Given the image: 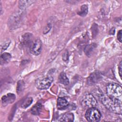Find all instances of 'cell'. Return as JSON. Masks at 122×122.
<instances>
[{"label":"cell","mask_w":122,"mask_h":122,"mask_svg":"<svg viewBox=\"0 0 122 122\" xmlns=\"http://www.w3.org/2000/svg\"><path fill=\"white\" fill-rule=\"evenodd\" d=\"M88 12V8L87 5H83L81 7V10L78 12V14L82 17L85 16Z\"/></svg>","instance_id":"cell-16"},{"label":"cell","mask_w":122,"mask_h":122,"mask_svg":"<svg viewBox=\"0 0 122 122\" xmlns=\"http://www.w3.org/2000/svg\"><path fill=\"white\" fill-rule=\"evenodd\" d=\"M11 58V55L9 53L4 52L0 56V64L1 65L6 64L9 62Z\"/></svg>","instance_id":"cell-13"},{"label":"cell","mask_w":122,"mask_h":122,"mask_svg":"<svg viewBox=\"0 0 122 122\" xmlns=\"http://www.w3.org/2000/svg\"><path fill=\"white\" fill-rule=\"evenodd\" d=\"M96 45L95 43H92L86 46L84 49V52L85 54L88 56H90L93 53L94 50L96 48Z\"/></svg>","instance_id":"cell-15"},{"label":"cell","mask_w":122,"mask_h":122,"mask_svg":"<svg viewBox=\"0 0 122 122\" xmlns=\"http://www.w3.org/2000/svg\"><path fill=\"white\" fill-rule=\"evenodd\" d=\"M86 119L90 122H96L101 118V113L99 110L95 107H92L87 109L85 114Z\"/></svg>","instance_id":"cell-3"},{"label":"cell","mask_w":122,"mask_h":122,"mask_svg":"<svg viewBox=\"0 0 122 122\" xmlns=\"http://www.w3.org/2000/svg\"><path fill=\"white\" fill-rule=\"evenodd\" d=\"M62 59L64 61H67L68 60V52L67 51H66V52L63 53L62 56Z\"/></svg>","instance_id":"cell-22"},{"label":"cell","mask_w":122,"mask_h":122,"mask_svg":"<svg viewBox=\"0 0 122 122\" xmlns=\"http://www.w3.org/2000/svg\"><path fill=\"white\" fill-rule=\"evenodd\" d=\"M118 69H119V75L121 77V78H122V61H120L119 65L118 66Z\"/></svg>","instance_id":"cell-20"},{"label":"cell","mask_w":122,"mask_h":122,"mask_svg":"<svg viewBox=\"0 0 122 122\" xmlns=\"http://www.w3.org/2000/svg\"><path fill=\"white\" fill-rule=\"evenodd\" d=\"M42 50V42L40 39L36 40L30 46L31 53L34 55H39Z\"/></svg>","instance_id":"cell-6"},{"label":"cell","mask_w":122,"mask_h":122,"mask_svg":"<svg viewBox=\"0 0 122 122\" xmlns=\"http://www.w3.org/2000/svg\"><path fill=\"white\" fill-rule=\"evenodd\" d=\"M106 93L109 97L122 101V89L120 85L114 83H109L106 88Z\"/></svg>","instance_id":"cell-2"},{"label":"cell","mask_w":122,"mask_h":122,"mask_svg":"<svg viewBox=\"0 0 122 122\" xmlns=\"http://www.w3.org/2000/svg\"><path fill=\"white\" fill-rule=\"evenodd\" d=\"M60 83L64 85H67L69 83V80L66 74L64 72H61L58 78Z\"/></svg>","instance_id":"cell-12"},{"label":"cell","mask_w":122,"mask_h":122,"mask_svg":"<svg viewBox=\"0 0 122 122\" xmlns=\"http://www.w3.org/2000/svg\"><path fill=\"white\" fill-rule=\"evenodd\" d=\"M102 78V75L99 71H96L90 74L89 76L87 81L89 85H92L97 83Z\"/></svg>","instance_id":"cell-7"},{"label":"cell","mask_w":122,"mask_h":122,"mask_svg":"<svg viewBox=\"0 0 122 122\" xmlns=\"http://www.w3.org/2000/svg\"><path fill=\"white\" fill-rule=\"evenodd\" d=\"M51 24L50 23H49L47 25V26L45 27L44 30H43V34H46L50 30H51Z\"/></svg>","instance_id":"cell-19"},{"label":"cell","mask_w":122,"mask_h":122,"mask_svg":"<svg viewBox=\"0 0 122 122\" xmlns=\"http://www.w3.org/2000/svg\"><path fill=\"white\" fill-rule=\"evenodd\" d=\"M81 104L84 108L89 109L95 107L97 104V102L92 95L87 93L82 96L81 100Z\"/></svg>","instance_id":"cell-5"},{"label":"cell","mask_w":122,"mask_h":122,"mask_svg":"<svg viewBox=\"0 0 122 122\" xmlns=\"http://www.w3.org/2000/svg\"><path fill=\"white\" fill-rule=\"evenodd\" d=\"M32 102V99L31 97L27 98L21 104V107L23 108H26L30 106Z\"/></svg>","instance_id":"cell-18"},{"label":"cell","mask_w":122,"mask_h":122,"mask_svg":"<svg viewBox=\"0 0 122 122\" xmlns=\"http://www.w3.org/2000/svg\"><path fill=\"white\" fill-rule=\"evenodd\" d=\"M16 96L14 94L8 93L4 95L1 98V102L3 106H6L8 104L12 103L15 100Z\"/></svg>","instance_id":"cell-8"},{"label":"cell","mask_w":122,"mask_h":122,"mask_svg":"<svg viewBox=\"0 0 122 122\" xmlns=\"http://www.w3.org/2000/svg\"><path fill=\"white\" fill-rule=\"evenodd\" d=\"M74 121V115L71 113H67L62 115L58 121L59 122H73Z\"/></svg>","instance_id":"cell-11"},{"label":"cell","mask_w":122,"mask_h":122,"mask_svg":"<svg viewBox=\"0 0 122 122\" xmlns=\"http://www.w3.org/2000/svg\"><path fill=\"white\" fill-rule=\"evenodd\" d=\"M122 30H121L118 31V34H117V39L120 42H122Z\"/></svg>","instance_id":"cell-21"},{"label":"cell","mask_w":122,"mask_h":122,"mask_svg":"<svg viewBox=\"0 0 122 122\" xmlns=\"http://www.w3.org/2000/svg\"><path fill=\"white\" fill-rule=\"evenodd\" d=\"M52 81L53 78L51 76H42L36 80L35 86L40 90L47 89L51 86Z\"/></svg>","instance_id":"cell-4"},{"label":"cell","mask_w":122,"mask_h":122,"mask_svg":"<svg viewBox=\"0 0 122 122\" xmlns=\"http://www.w3.org/2000/svg\"><path fill=\"white\" fill-rule=\"evenodd\" d=\"M32 34L30 33H26L22 36L21 43L22 46H26L28 45L31 41Z\"/></svg>","instance_id":"cell-10"},{"label":"cell","mask_w":122,"mask_h":122,"mask_svg":"<svg viewBox=\"0 0 122 122\" xmlns=\"http://www.w3.org/2000/svg\"><path fill=\"white\" fill-rule=\"evenodd\" d=\"M100 98L102 103L109 111L115 113L121 114L122 101L112 99L103 94L101 95Z\"/></svg>","instance_id":"cell-1"},{"label":"cell","mask_w":122,"mask_h":122,"mask_svg":"<svg viewBox=\"0 0 122 122\" xmlns=\"http://www.w3.org/2000/svg\"><path fill=\"white\" fill-rule=\"evenodd\" d=\"M24 88V81L20 80L18 81L17 86V92L18 94H20L23 91Z\"/></svg>","instance_id":"cell-17"},{"label":"cell","mask_w":122,"mask_h":122,"mask_svg":"<svg viewBox=\"0 0 122 122\" xmlns=\"http://www.w3.org/2000/svg\"><path fill=\"white\" fill-rule=\"evenodd\" d=\"M41 109L42 105L40 103H37L32 107L30 110V112L33 115H37L40 114Z\"/></svg>","instance_id":"cell-14"},{"label":"cell","mask_w":122,"mask_h":122,"mask_svg":"<svg viewBox=\"0 0 122 122\" xmlns=\"http://www.w3.org/2000/svg\"><path fill=\"white\" fill-rule=\"evenodd\" d=\"M69 104V102L63 97H59L57 99V106L58 109L63 110L66 108Z\"/></svg>","instance_id":"cell-9"}]
</instances>
